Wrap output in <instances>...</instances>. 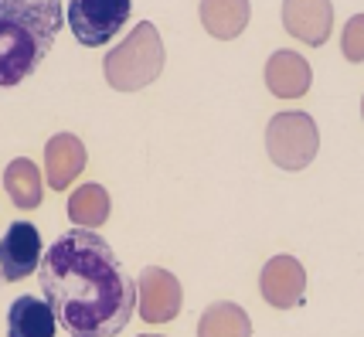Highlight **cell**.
<instances>
[{
	"mask_svg": "<svg viewBox=\"0 0 364 337\" xmlns=\"http://www.w3.org/2000/svg\"><path fill=\"white\" fill-rule=\"evenodd\" d=\"M38 283L55 321L72 337H116L136 310V279L92 228H72L51 242Z\"/></svg>",
	"mask_w": 364,
	"mask_h": 337,
	"instance_id": "6da1fadb",
	"label": "cell"
},
{
	"mask_svg": "<svg viewBox=\"0 0 364 337\" xmlns=\"http://www.w3.org/2000/svg\"><path fill=\"white\" fill-rule=\"evenodd\" d=\"M198 11H201V24L208 28V34H215L222 41L238 38L252 14V7L245 0H205Z\"/></svg>",
	"mask_w": 364,
	"mask_h": 337,
	"instance_id": "4fadbf2b",
	"label": "cell"
},
{
	"mask_svg": "<svg viewBox=\"0 0 364 337\" xmlns=\"http://www.w3.org/2000/svg\"><path fill=\"white\" fill-rule=\"evenodd\" d=\"M198 337H252V321L238 304H211L201 314Z\"/></svg>",
	"mask_w": 364,
	"mask_h": 337,
	"instance_id": "5bb4252c",
	"label": "cell"
},
{
	"mask_svg": "<svg viewBox=\"0 0 364 337\" xmlns=\"http://www.w3.org/2000/svg\"><path fill=\"white\" fill-rule=\"evenodd\" d=\"M7 337H55V314L38 296H17L7 310Z\"/></svg>",
	"mask_w": 364,
	"mask_h": 337,
	"instance_id": "7c38bea8",
	"label": "cell"
},
{
	"mask_svg": "<svg viewBox=\"0 0 364 337\" xmlns=\"http://www.w3.org/2000/svg\"><path fill=\"white\" fill-rule=\"evenodd\" d=\"M38 262H41V235H38V225L14 222L7 228V235L0 239V276H4L7 283L24 279Z\"/></svg>",
	"mask_w": 364,
	"mask_h": 337,
	"instance_id": "52a82bcc",
	"label": "cell"
},
{
	"mask_svg": "<svg viewBox=\"0 0 364 337\" xmlns=\"http://www.w3.org/2000/svg\"><path fill=\"white\" fill-rule=\"evenodd\" d=\"M310 62L296 55V51H276L269 62H266V85H269L272 96L279 99H296L310 89Z\"/></svg>",
	"mask_w": 364,
	"mask_h": 337,
	"instance_id": "8fae6325",
	"label": "cell"
},
{
	"mask_svg": "<svg viewBox=\"0 0 364 337\" xmlns=\"http://www.w3.org/2000/svg\"><path fill=\"white\" fill-rule=\"evenodd\" d=\"M62 14L58 0H0V89L24 82L45 62Z\"/></svg>",
	"mask_w": 364,
	"mask_h": 337,
	"instance_id": "7a4b0ae2",
	"label": "cell"
},
{
	"mask_svg": "<svg viewBox=\"0 0 364 337\" xmlns=\"http://www.w3.org/2000/svg\"><path fill=\"white\" fill-rule=\"evenodd\" d=\"M109 194L102 184H82L79 191L68 198V218L75 228H99L109 218Z\"/></svg>",
	"mask_w": 364,
	"mask_h": 337,
	"instance_id": "9a60e30c",
	"label": "cell"
},
{
	"mask_svg": "<svg viewBox=\"0 0 364 337\" xmlns=\"http://www.w3.org/2000/svg\"><path fill=\"white\" fill-rule=\"evenodd\" d=\"M164 38L150 21H140L127 41L106 55L102 72L116 92H136L164 72Z\"/></svg>",
	"mask_w": 364,
	"mask_h": 337,
	"instance_id": "3957f363",
	"label": "cell"
},
{
	"mask_svg": "<svg viewBox=\"0 0 364 337\" xmlns=\"http://www.w3.org/2000/svg\"><path fill=\"white\" fill-rule=\"evenodd\" d=\"M283 24L293 38H300L306 45H323L333 24V7L327 0H289L283 4Z\"/></svg>",
	"mask_w": 364,
	"mask_h": 337,
	"instance_id": "9c48e42d",
	"label": "cell"
},
{
	"mask_svg": "<svg viewBox=\"0 0 364 337\" xmlns=\"http://www.w3.org/2000/svg\"><path fill=\"white\" fill-rule=\"evenodd\" d=\"M140 337H160V334H140Z\"/></svg>",
	"mask_w": 364,
	"mask_h": 337,
	"instance_id": "ac0fdd59",
	"label": "cell"
},
{
	"mask_svg": "<svg viewBox=\"0 0 364 337\" xmlns=\"http://www.w3.org/2000/svg\"><path fill=\"white\" fill-rule=\"evenodd\" d=\"M320 133L306 112H279L266 127V150L283 171H303L317 157Z\"/></svg>",
	"mask_w": 364,
	"mask_h": 337,
	"instance_id": "277c9868",
	"label": "cell"
},
{
	"mask_svg": "<svg viewBox=\"0 0 364 337\" xmlns=\"http://www.w3.org/2000/svg\"><path fill=\"white\" fill-rule=\"evenodd\" d=\"M4 188L11 194L17 208H38L41 205V174L28 157H17L7 164V174H4Z\"/></svg>",
	"mask_w": 364,
	"mask_h": 337,
	"instance_id": "2e32d148",
	"label": "cell"
},
{
	"mask_svg": "<svg viewBox=\"0 0 364 337\" xmlns=\"http://www.w3.org/2000/svg\"><path fill=\"white\" fill-rule=\"evenodd\" d=\"M136 304H140V317L146 323H167L181 314L184 289L174 273H167L160 266H146L136 279Z\"/></svg>",
	"mask_w": 364,
	"mask_h": 337,
	"instance_id": "8992f818",
	"label": "cell"
},
{
	"mask_svg": "<svg viewBox=\"0 0 364 337\" xmlns=\"http://www.w3.org/2000/svg\"><path fill=\"white\" fill-rule=\"evenodd\" d=\"M85 161H89V154H85V146H82L79 137H72V133H58V137H51L48 146H45L48 184H51L55 191H65V188L82 174Z\"/></svg>",
	"mask_w": 364,
	"mask_h": 337,
	"instance_id": "30bf717a",
	"label": "cell"
},
{
	"mask_svg": "<svg viewBox=\"0 0 364 337\" xmlns=\"http://www.w3.org/2000/svg\"><path fill=\"white\" fill-rule=\"evenodd\" d=\"M68 24L82 45H106L112 34L129 21L133 4L129 0H72L68 7Z\"/></svg>",
	"mask_w": 364,
	"mask_h": 337,
	"instance_id": "5b68a950",
	"label": "cell"
},
{
	"mask_svg": "<svg viewBox=\"0 0 364 337\" xmlns=\"http://www.w3.org/2000/svg\"><path fill=\"white\" fill-rule=\"evenodd\" d=\"M361 28H364V17H354L344 31V55L350 62H361Z\"/></svg>",
	"mask_w": 364,
	"mask_h": 337,
	"instance_id": "e0dca14e",
	"label": "cell"
},
{
	"mask_svg": "<svg viewBox=\"0 0 364 337\" xmlns=\"http://www.w3.org/2000/svg\"><path fill=\"white\" fill-rule=\"evenodd\" d=\"M262 296L266 304H272L276 310H289L303 300V289H306V273H303L300 259L296 256H272L262 266Z\"/></svg>",
	"mask_w": 364,
	"mask_h": 337,
	"instance_id": "ba28073f",
	"label": "cell"
}]
</instances>
